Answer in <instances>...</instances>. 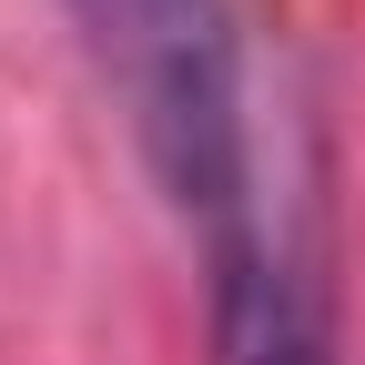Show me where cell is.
Here are the masks:
<instances>
[{
  "label": "cell",
  "mask_w": 365,
  "mask_h": 365,
  "mask_svg": "<svg viewBox=\"0 0 365 365\" xmlns=\"http://www.w3.org/2000/svg\"><path fill=\"white\" fill-rule=\"evenodd\" d=\"M112 71L143 91V122L182 193H203L223 143L244 122V51L223 31V0H71Z\"/></svg>",
  "instance_id": "cell-2"
},
{
  "label": "cell",
  "mask_w": 365,
  "mask_h": 365,
  "mask_svg": "<svg viewBox=\"0 0 365 365\" xmlns=\"http://www.w3.org/2000/svg\"><path fill=\"white\" fill-rule=\"evenodd\" d=\"M203 223H213V335L223 365H345L335 345V294H325V244H314V203L284 193L264 143V112L244 91L234 153L203 182Z\"/></svg>",
  "instance_id": "cell-1"
}]
</instances>
